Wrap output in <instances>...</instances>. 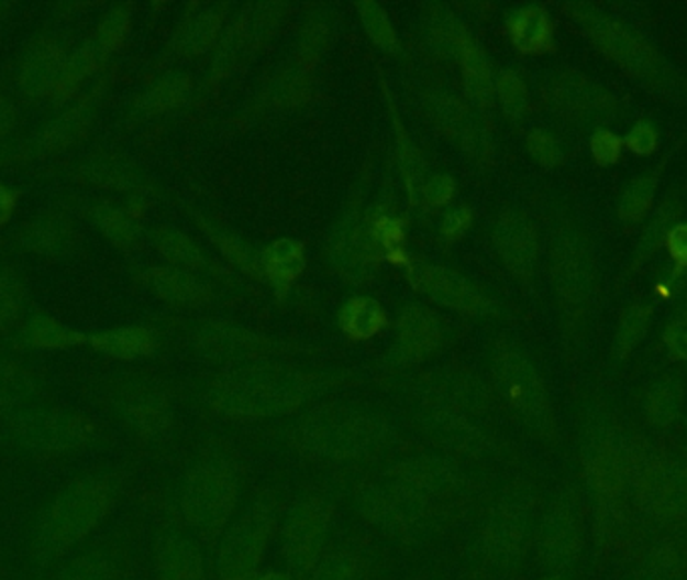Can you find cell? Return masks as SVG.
<instances>
[{"label":"cell","instance_id":"obj_12","mask_svg":"<svg viewBox=\"0 0 687 580\" xmlns=\"http://www.w3.org/2000/svg\"><path fill=\"white\" fill-rule=\"evenodd\" d=\"M65 69L67 63L63 53L53 45H43L36 48L29 63L24 65V85H29L35 91H47L51 85H58Z\"/></svg>","mask_w":687,"mask_h":580},{"label":"cell","instance_id":"obj_13","mask_svg":"<svg viewBox=\"0 0 687 580\" xmlns=\"http://www.w3.org/2000/svg\"><path fill=\"white\" fill-rule=\"evenodd\" d=\"M400 339L410 353L422 355L439 339V327L431 313L412 308L400 320Z\"/></svg>","mask_w":687,"mask_h":580},{"label":"cell","instance_id":"obj_31","mask_svg":"<svg viewBox=\"0 0 687 580\" xmlns=\"http://www.w3.org/2000/svg\"><path fill=\"white\" fill-rule=\"evenodd\" d=\"M187 96V84L181 79H171L165 84L157 85L152 94H147L143 99V106L152 111H164L169 107L181 103Z\"/></svg>","mask_w":687,"mask_h":580},{"label":"cell","instance_id":"obj_4","mask_svg":"<svg viewBox=\"0 0 687 580\" xmlns=\"http://www.w3.org/2000/svg\"><path fill=\"white\" fill-rule=\"evenodd\" d=\"M595 43L601 47L609 59L616 61L623 72L635 77H650L657 72V55L652 47L641 43L618 23H595L591 29Z\"/></svg>","mask_w":687,"mask_h":580},{"label":"cell","instance_id":"obj_20","mask_svg":"<svg viewBox=\"0 0 687 580\" xmlns=\"http://www.w3.org/2000/svg\"><path fill=\"white\" fill-rule=\"evenodd\" d=\"M29 341L36 347H45V349H60V347H69L73 343L82 341L79 332L70 331L67 327H63L57 320L41 317L31 322L29 327Z\"/></svg>","mask_w":687,"mask_h":580},{"label":"cell","instance_id":"obj_17","mask_svg":"<svg viewBox=\"0 0 687 580\" xmlns=\"http://www.w3.org/2000/svg\"><path fill=\"white\" fill-rule=\"evenodd\" d=\"M152 281L159 295L169 298L171 303H179V305H198L206 295L201 286L196 285L191 278H187L184 274L157 271L153 274Z\"/></svg>","mask_w":687,"mask_h":580},{"label":"cell","instance_id":"obj_45","mask_svg":"<svg viewBox=\"0 0 687 580\" xmlns=\"http://www.w3.org/2000/svg\"><path fill=\"white\" fill-rule=\"evenodd\" d=\"M466 222H468V212H466V210H461V212L453 214V216L446 220L444 230H446V232H458V230L465 228Z\"/></svg>","mask_w":687,"mask_h":580},{"label":"cell","instance_id":"obj_29","mask_svg":"<svg viewBox=\"0 0 687 580\" xmlns=\"http://www.w3.org/2000/svg\"><path fill=\"white\" fill-rule=\"evenodd\" d=\"M82 131H85V119L77 111H70L69 116L58 119L48 128L45 133V143H48L47 147L60 150L75 140H79Z\"/></svg>","mask_w":687,"mask_h":580},{"label":"cell","instance_id":"obj_33","mask_svg":"<svg viewBox=\"0 0 687 580\" xmlns=\"http://www.w3.org/2000/svg\"><path fill=\"white\" fill-rule=\"evenodd\" d=\"M463 63H465L468 84L477 91L478 96H485L489 91L490 73L483 53L475 47H465Z\"/></svg>","mask_w":687,"mask_h":580},{"label":"cell","instance_id":"obj_2","mask_svg":"<svg viewBox=\"0 0 687 580\" xmlns=\"http://www.w3.org/2000/svg\"><path fill=\"white\" fill-rule=\"evenodd\" d=\"M290 390L268 373L235 375L215 390V405L233 417L254 419L280 409L288 402Z\"/></svg>","mask_w":687,"mask_h":580},{"label":"cell","instance_id":"obj_3","mask_svg":"<svg viewBox=\"0 0 687 580\" xmlns=\"http://www.w3.org/2000/svg\"><path fill=\"white\" fill-rule=\"evenodd\" d=\"M233 508V485L222 472H199L187 490L186 510L189 521L203 530H218Z\"/></svg>","mask_w":687,"mask_h":580},{"label":"cell","instance_id":"obj_40","mask_svg":"<svg viewBox=\"0 0 687 580\" xmlns=\"http://www.w3.org/2000/svg\"><path fill=\"white\" fill-rule=\"evenodd\" d=\"M128 31V19L123 14H115L101 26V36H99V47L103 51H111L121 43V39Z\"/></svg>","mask_w":687,"mask_h":580},{"label":"cell","instance_id":"obj_32","mask_svg":"<svg viewBox=\"0 0 687 580\" xmlns=\"http://www.w3.org/2000/svg\"><path fill=\"white\" fill-rule=\"evenodd\" d=\"M99 225L101 230L106 232L109 240H113V244L117 247H123L129 249L135 244V228L131 226L128 218L117 210H107L106 214L99 216Z\"/></svg>","mask_w":687,"mask_h":580},{"label":"cell","instance_id":"obj_43","mask_svg":"<svg viewBox=\"0 0 687 580\" xmlns=\"http://www.w3.org/2000/svg\"><path fill=\"white\" fill-rule=\"evenodd\" d=\"M451 191H453V182L439 176V178L429 182V186H426V198H429L432 204H441V201L448 200Z\"/></svg>","mask_w":687,"mask_h":580},{"label":"cell","instance_id":"obj_26","mask_svg":"<svg viewBox=\"0 0 687 580\" xmlns=\"http://www.w3.org/2000/svg\"><path fill=\"white\" fill-rule=\"evenodd\" d=\"M159 249L175 264H181V266L201 264V252L196 249V244L189 238L179 232H162Z\"/></svg>","mask_w":687,"mask_h":580},{"label":"cell","instance_id":"obj_18","mask_svg":"<svg viewBox=\"0 0 687 580\" xmlns=\"http://www.w3.org/2000/svg\"><path fill=\"white\" fill-rule=\"evenodd\" d=\"M555 101L559 103L563 111L583 113L589 107L595 106V87L579 75H567L557 84Z\"/></svg>","mask_w":687,"mask_h":580},{"label":"cell","instance_id":"obj_36","mask_svg":"<svg viewBox=\"0 0 687 580\" xmlns=\"http://www.w3.org/2000/svg\"><path fill=\"white\" fill-rule=\"evenodd\" d=\"M623 142L619 140L613 131L601 130L591 138V152H594L595 162L599 166H609L616 164L621 155Z\"/></svg>","mask_w":687,"mask_h":580},{"label":"cell","instance_id":"obj_1","mask_svg":"<svg viewBox=\"0 0 687 580\" xmlns=\"http://www.w3.org/2000/svg\"><path fill=\"white\" fill-rule=\"evenodd\" d=\"M109 488L99 480H82L70 485L48 506L38 543L47 552H63L93 530L109 508Z\"/></svg>","mask_w":687,"mask_h":580},{"label":"cell","instance_id":"obj_5","mask_svg":"<svg viewBox=\"0 0 687 580\" xmlns=\"http://www.w3.org/2000/svg\"><path fill=\"white\" fill-rule=\"evenodd\" d=\"M303 436L312 441L314 453L348 456L358 453L373 441L374 429L362 417H328L310 424Z\"/></svg>","mask_w":687,"mask_h":580},{"label":"cell","instance_id":"obj_42","mask_svg":"<svg viewBox=\"0 0 687 580\" xmlns=\"http://www.w3.org/2000/svg\"><path fill=\"white\" fill-rule=\"evenodd\" d=\"M63 580H109L106 570L95 562H77V567L70 570Z\"/></svg>","mask_w":687,"mask_h":580},{"label":"cell","instance_id":"obj_14","mask_svg":"<svg viewBox=\"0 0 687 580\" xmlns=\"http://www.w3.org/2000/svg\"><path fill=\"white\" fill-rule=\"evenodd\" d=\"M513 36L521 51H543L551 41L547 14L541 9H527L521 12L513 24Z\"/></svg>","mask_w":687,"mask_h":580},{"label":"cell","instance_id":"obj_35","mask_svg":"<svg viewBox=\"0 0 687 580\" xmlns=\"http://www.w3.org/2000/svg\"><path fill=\"white\" fill-rule=\"evenodd\" d=\"M499 94H501L502 106L511 113L519 116L527 107V89L523 81L514 73H505L499 81Z\"/></svg>","mask_w":687,"mask_h":580},{"label":"cell","instance_id":"obj_23","mask_svg":"<svg viewBox=\"0 0 687 580\" xmlns=\"http://www.w3.org/2000/svg\"><path fill=\"white\" fill-rule=\"evenodd\" d=\"M682 409V391L677 385H662L647 402V417L655 426L674 424Z\"/></svg>","mask_w":687,"mask_h":580},{"label":"cell","instance_id":"obj_15","mask_svg":"<svg viewBox=\"0 0 687 580\" xmlns=\"http://www.w3.org/2000/svg\"><path fill=\"white\" fill-rule=\"evenodd\" d=\"M559 278L563 293L572 298H583L589 295L594 288V266L589 256H585L579 250H572L559 262Z\"/></svg>","mask_w":687,"mask_h":580},{"label":"cell","instance_id":"obj_44","mask_svg":"<svg viewBox=\"0 0 687 580\" xmlns=\"http://www.w3.org/2000/svg\"><path fill=\"white\" fill-rule=\"evenodd\" d=\"M14 208H16V194L0 184V226L11 220Z\"/></svg>","mask_w":687,"mask_h":580},{"label":"cell","instance_id":"obj_16","mask_svg":"<svg viewBox=\"0 0 687 580\" xmlns=\"http://www.w3.org/2000/svg\"><path fill=\"white\" fill-rule=\"evenodd\" d=\"M24 247L35 250L38 254L53 256L63 254L73 244L70 230L58 222H43V225H29L24 230Z\"/></svg>","mask_w":687,"mask_h":580},{"label":"cell","instance_id":"obj_47","mask_svg":"<svg viewBox=\"0 0 687 580\" xmlns=\"http://www.w3.org/2000/svg\"><path fill=\"white\" fill-rule=\"evenodd\" d=\"M264 580H286V579H281V577H278V574H272V577H268V579H264Z\"/></svg>","mask_w":687,"mask_h":580},{"label":"cell","instance_id":"obj_9","mask_svg":"<svg viewBox=\"0 0 687 580\" xmlns=\"http://www.w3.org/2000/svg\"><path fill=\"white\" fill-rule=\"evenodd\" d=\"M502 259L517 274H529L535 266L536 238L533 228L517 216L505 218L497 228Z\"/></svg>","mask_w":687,"mask_h":580},{"label":"cell","instance_id":"obj_46","mask_svg":"<svg viewBox=\"0 0 687 580\" xmlns=\"http://www.w3.org/2000/svg\"><path fill=\"white\" fill-rule=\"evenodd\" d=\"M11 107L7 106L2 99H0V133L7 131L9 123H11Z\"/></svg>","mask_w":687,"mask_h":580},{"label":"cell","instance_id":"obj_24","mask_svg":"<svg viewBox=\"0 0 687 580\" xmlns=\"http://www.w3.org/2000/svg\"><path fill=\"white\" fill-rule=\"evenodd\" d=\"M218 24H220V14L218 12L199 14L198 19L187 24L184 33H181L184 48L191 51V53L203 51V48L210 45L213 33L218 31Z\"/></svg>","mask_w":687,"mask_h":580},{"label":"cell","instance_id":"obj_34","mask_svg":"<svg viewBox=\"0 0 687 580\" xmlns=\"http://www.w3.org/2000/svg\"><path fill=\"white\" fill-rule=\"evenodd\" d=\"M595 484L601 490L613 492L621 484V466L613 450H603L594 462Z\"/></svg>","mask_w":687,"mask_h":580},{"label":"cell","instance_id":"obj_38","mask_svg":"<svg viewBox=\"0 0 687 580\" xmlns=\"http://www.w3.org/2000/svg\"><path fill=\"white\" fill-rule=\"evenodd\" d=\"M628 147H630L631 152H635V154H653L655 147H657V133H655L652 125L640 123V125H635V128L631 130L630 135H628Z\"/></svg>","mask_w":687,"mask_h":580},{"label":"cell","instance_id":"obj_37","mask_svg":"<svg viewBox=\"0 0 687 580\" xmlns=\"http://www.w3.org/2000/svg\"><path fill=\"white\" fill-rule=\"evenodd\" d=\"M529 150L535 155L536 162L543 166H557L561 162L559 145L543 131H533L529 135Z\"/></svg>","mask_w":687,"mask_h":580},{"label":"cell","instance_id":"obj_27","mask_svg":"<svg viewBox=\"0 0 687 580\" xmlns=\"http://www.w3.org/2000/svg\"><path fill=\"white\" fill-rule=\"evenodd\" d=\"M268 262L272 273L290 278L293 274L300 273V269H302L300 247L291 240H280L269 249Z\"/></svg>","mask_w":687,"mask_h":580},{"label":"cell","instance_id":"obj_8","mask_svg":"<svg viewBox=\"0 0 687 580\" xmlns=\"http://www.w3.org/2000/svg\"><path fill=\"white\" fill-rule=\"evenodd\" d=\"M21 434L38 448L67 450L81 446L82 439H87V424L75 415H43L41 419H26Z\"/></svg>","mask_w":687,"mask_h":580},{"label":"cell","instance_id":"obj_6","mask_svg":"<svg viewBox=\"0 0 687 580\" xmlns=\"http://www.w3.org/2000/svg\"><path fill=\"white\" fill-rule=\"evenodd\" d=\"M502 390L521 414L539 419L547 412V395L545 387L539 380L535 369L524 359L517 355H507L499 368Z\"/></svg>","mask_w":687,"mask_h":580},{"label":"cell","instance_id":"obj_30","mask_svg":"<svg viewBox=\"0 0 687 580\" xmlns=\"http://www.w3.org/2000/svg\"><path fill=\"white\" fill-rule=\"evenodd\" d=\"M362 21L366 24V31L370 33L374 41L383 47H392L395 45V31L392 24L388 21L385 11L374 4V2H364L361 4Z\"/></svg>","mask_w":687,"mask_h":580},{"label":"cell","instance_id":"obj_10","mask_svg":"<svg viewBox=\"0 0 687 580\" xmlns=\"http://www.w3.org/2000/svg\"><path fill=\"white\" fill-rule=\"evenodd\" d=\"M264 538H266L264 521L262 518H250V521L245 518L225 546L222 560L223 569L233 577L254 569L257 557L262 552Z\"/></svg>","mask_w":687,"mask_h":580},{"label":"cell","instance_id":"obj_19","mask_svg":"<svg viewBox=\"0 0 687 580\" xmlns=\"http://www.w3.org/2000/svg\"><path fill=\"white\" fill-rule=\"evenodd\" d=\"M657 188V179L647 176L633 182L630 190L623 194L619 204V216L628 222H640L641 218L647 214L652 206L653 194Z\"/></svg>","mask_w":687,"mask_h":580},{"label":"cell","instance_id":"obj_22","mask_svg":"<svg viewBox=\"0 0 687 580\" xmlns=\"http://www.w3.org/2000/svg\"><path fill=\"white\" fill-rule=\"evenodd\" d=\"M650 327V308L630 307L625 310L621 325H619L618 347L621 357L630 355L631 351L643 341Z\"/></svg>","mask_w":687,"mask_h":580},{"label":"cell","instance_id":"obj_25","mask_svg":"<svg viewBox=\"0 0 687 580\" xmlns=\"http://www.w3.org/2000/svg\"><path fill=\"white\" fill-rule=\"evenodd\" d=\"M23 308V288L16 278L0 273V329L14 325Z\"/></svg>","mask_w":687,"mask_h":580},{"label":"cell","instance_id":"obj_41","mask_svg":"<svg viewBox=\"0 0 687 580\" xmlns=\"http://www.w3.org/2000/svg\"><path fill=\"white\" fill-rule=\"evenodd\" d=\"M667 250L677 269H687V225L674 226V230L667 234Z\"/></svg>","mask_w":687,"mask_h":580},{"label":"cell","instance_id":"obj_11","mask_svg":"<svg viewBox=\"0 0 687 580\" xmlns=\"http://www.w3.org/2000/svg\"><path fill=\"white\" fill-rule=\"evenodd\" d=\"M95 349L106 355L119 357V359H133V357L152 353L153 335L141 327L117 329V331L101 332L93 337Z\"/></svg>","mask_w":687,"mask_h":580},{"label":"cell","instance_id":"obj_39","mask_svg":"<svg viewBox=\"0 0 687 580\" xmlns=\"http://www.w3.org/2000/svg\"><path fill=\"white\" fill-rule=\"evenodd\" d=\"M665 344L669 349V355L679 361L687 359V317L674 322L665 332Z\"/></svg>","mask_w":687,"mask_h":580},{"label":"cell","instance_id":"obj_7","mask_svg":"<svg viewBox=\"0 0 687 580\" xmlns=\"http://www.w3.org/2000/svg\"><path fill=\"white\" fill-rule=\"evenodd\" d=\"M410 276H412L414 285L422 288V293L441 300L446 307L477 313L485 305L473 286L466 285L463 278H458L456 274L448 273L444 269L419 264V266H414Z\"/></svg>","mask_w":687,"mask_h":580},{"label":"cell","instance_id":"obj_21","mask_svg":"<svg viewBox=\"0 0 687 580\" xmlns=\"http://www.w3.org/2000/svg\"><path fill=\"white\" fill-rule=\"evenodd\" d=\"M383 325V313L378 305L370 300H354L346 313H344V327L352 337L366 339L373 337L374 332Z\"/></svg>","mask_w":687,"mask_h":580},{"label":"cell","instance_id":"obj_28","mask_svg":"<svg viewBox=\"0 0 687 580\" xmlns=\"http://www.w3.org/2000/svg\"><path fill=\"white\" fill-rule=\"evenodd\" d=\"M660 510L669 518H682L687 514V475L677 474L664 485L657 497Z\"/></svg>","mask_w":687,"mask_h":580}]
</instances>
